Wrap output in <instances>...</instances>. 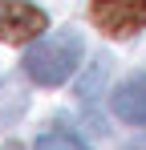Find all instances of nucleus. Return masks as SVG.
Wrapping results in <instances>:
<instances>
[{
	"label": "nucleus",
	"instance_id": "obj_1",
	"mask_svg": "<svg viewBox=\"0 0 146 150\" xmlns=\"http://www.w3.org/2000/svg\"><path fill=\"white\" fill-rule=\"evenodd\" d=\"M81 37L65 28V33H53V37H41L33 49L24 53V73L33 77L37 85H61L77 73L81 65Z\"/></svg>",
	"mask_w": 146,
	"mask_h": 150
},
{
	"label": "nucleus",
	"instance_id": "obj_6",
	"mask_svg": "<svg viewBox=\"0 0 146 150\" xmlns=\"http://www.w3.org/2000/svg\"><path fill=\"white\" fill-rule=\"evenodd\" d=\"M126 150H146V138H134V142H130Z\"/></svg>",
	"mask_w": 146,
	"mask_h": 150
},
{
	"label": "nucleus",
	"instance_id": "obj_3",
	"mask_svg": "<svg viewBox=\"0 0 146 150\" xmlns=\"http://www.w3.org/2000/svg\"><path fill=\"white\" fill-rule=\"evenodd\" d=\"M94 4V21L101 25V33L110 37H134L146 25V0H89Z\"/></svg>",
	"mask_w": 146,
	"mask_h": 150
},
{
	"label": "nucleus",
	"instance_id": "obj_4",
	"mask_svg": "<svg viewBox=\"0 0 146 150\" xmlns=\"http://www.w3.org/2000/svg\"><path fill=\"white\" fill-rule=\"evenodd\" d=\"M114 114L130 126H146V73L126 77L114 89Z\"/></svg>",
	"mask_w": 146,
	"mask_h": 150
},
{
	"label": "nucleus",
	"instance_id": "obj_5",
	"mask_svg": "<svg viewBox=\"0 0 146 150\" xmlns=\"http://www.w3.org/2000/svg\"><path fill=\"white\" fill-rule=\"evenodd\" d=\"M37 150H89L77 134H69V130H53V134H41L37 138Z\"/></svg>",
	"mask_w": 146,
	"mask_h": 150
},
{
	"label": "nucleus",
	"instance_id": "obj_2",
	"mask_svg": "<svg viewBox=\"0 0 146 150\" xmlns=\"http://www.w3.org/2000/svg\"><path fill=\"white\" fill-rule=\"evenodd\" d=\"M49 16L28 4V0H0V41L4 45H28V41H41Z\"/></svg>",
	"mask_w": 146,
	"mask_h": 150
}]
</instances>
